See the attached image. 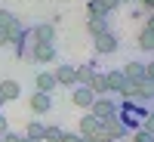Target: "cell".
<instances>
[{
  "instance_id": "cell-1",
  "label": "cell",
  "mask_w": 154,
  "mask_h": 142,
  "mask_svg": "<svg viewBox=\"0 0 154 142\" xmlns=\"http://www.w3.org/2000/svg\"><path fill=\"white\" fill-rule=\"evenodd\" d=\"M148 105H142V102H133V99H126V102H117V121L123 124V130L126 133H133L142 127V121L148 118Z\"/></svg>"
},
{
  "instance_id": "cell-2",
  "label": "cell",
  "mask_w": 154,
  "mask_h": 142,
  "mask_svg": "<svg viewBox=\"0 0 154 142\" xmlns=\"http://www.w3.org/2000/svg\"><path fill=\"white\" fill-rule=\"evenodd\" d=\"M0 34H3L6 46H12V43L25 34V25L19 22V16H12L9 9H0Z\"/></svg>"
},
{
  "instance_id": "cell-3",
  "label": "cell",
  "mask_w": 154,
  "mask_h": 142,
  "mask_svg": "<svg viewBox=\"0 0 154 142\" xmlns=\"http://www.w3.org/2000/svg\"><path fill=\"white\" fill-rule=\"evenodd\" d=\"M89 114H93L99 124L117 118V99H111V96H96V102L89 105Z\"/></svg>"
},
{
  "instance_id": "cell-4",
  "label": "cell",
  "mask_w": 154,
  "mask_h": 142,
  "mask_svg": "<svg viewBox=\"0 0 154 142\" xmlns=\"http://www.w3.org/2000/svg\"><path fill=\"white\" fill-rule=\"evenodd\" d=\"M56 43H31V59L37 65H53L56 62Z\"/></svg>"
},
{
  "instance_id": "cell-5",
  "label": "cell",
  "mask_w": 154,
  "mask_h": 142,
  "mask_svg": "<svg viewBox=\"0 0 154 142\" xmlns=\"http://www.w3.org/2000/svg\"><path fill=\"white\" fill-rule=\"evenodd\" d=\"M93 46H96L99 56H111V53H117V34H114V31L96 34V37H93Z\"/></svg>"
},
{
  "instance_id": "cell-6",
  "label": "cell",
  "mask_w": 154,
  "mask_h": 142,
  "mask_svg": "<svg viewBox=\"0 0 154 142\" xmlns=\"http://www.w3.org/2000/svg\"><path fill=\"white\" fill-rule=\"evenodd\" d=\"M99 133H102V124H99V121L93 118V114L86 111L83 118H80V127H77V136H80V139H86V142H93V139H96Z\"/></svg>"
},
{
  "instance_id": "cell-7",
  "label": "cell",
  "mask_w": 154,
  "mask_h": 142,
  "mask_svg": "<svg viewBox=\"0 0 154 142\" xmlns=\"http://www.w3.org/2000/svg\"><path fill=\"white\" fill-rule=\"evenodd\" d=\"M145 65H148V62H139V59H130V62H123V77H126V80H130V84H136V80H145Z\"/></svg>"
},
{
  "instance_id": "cell-8",
  "label": "cell",
  "mask_w": 154,
  "mask_h": 142,
  "mask_svg": "<svg viewBox=\"0 0 154 142\" xmlns=\"http://www.w3.org/2000/svg\"><path fill=\"white\" fill-rule=\"evenodd\" d=\"M102 136H105V142H117V139H126L130 133L123 130V124H120L117 118H111V121L102 124Z\"/></svg>"
},
{
  "instance_id": "cell-9",
  "label": "cell",
  "mask_w": 154,
  "mask_h": 142,
  "mask_svg": "<svg viewBox=\"0 0 154 142\" xmlns=\"http://www.w3.org/2000/svg\"><path fill=\"white\" fill-rule=\"evenodd\" d=\"M105 84H108V96H111V93H117V96H120L130 80L123 77V71H120V68H114V71H105Z\"/></svg>"
},
{
  "instance_id": "cell-10",
  "label": "cell",
  "mask_w": 154,
  "mask_h": 142,
  "mask_svg": "<svg viewBox=\"0 0 154 142\" xmlns=\"http://www.w3.org/2000/svg\"><path fill=\"white\" fill-rule=\"evenodd\" d=\"M31 37H34V43H56V25H49V22L34 25V28H31Z\"/></svg>"
},
{
  "instance_id": "cell-11",
  "label": "cell",
  "mask_w": 154,
  "mask_h": 142,
  "mask_svg": "<svg viewBox=\"0 0 154 142\" xmlns=\"http://www.w3.org/2000/svg\"><path fill=\"white\" fill-rule=\"evenodd\" d=\"M71 102L77 108H86L89 111V105L96 102V96H93V90L89 87H71Z\"/></svg>"
},
{
  "instance_id": "cell-12",
  "label": "cell",
  "mask_w": 154,
  "mask_h": 142,
  "mask_svg": "<svg viewBox=\"0 0 154 142\" xmlns=\"http://www.w3.org/2000/svg\"><path fill=\"white\" fill-rule=\"evenodd\" d=\"M53 77H56V87H77V74H74V65H56Z\"/></svg>"
},
{
  "instance_id": "cell-13",
  "label": "cell",
  "mask_w": 154,
  "mask_h": 142,
  "mask_svg": "<svg viewBox=\"0 0 154 142\" xmlns=\"http://www.w3.org/2000/svg\"><path fill=\"white\" fill-rule=\"evenodd\" d=\"M31 111L34 114H46V111H53V96L49 93H31Z\"/></svg>"
},
{
  "instance_id": "cell-14",
  "label": "cell",
  "mask_w": 154,
  "mask_h": 142,
  "mask_svg": "<svg viewBox=\"0 0 154 142\" xmlns=\"http://www.w3.org/2000/svg\"><path fill=\"white\" fill-rule=\"evenodd\" d=\"M96 71H99V62H96V59H89V62H83V65H77V68H74V74H77V87H86L89 77H93Z\"/></svg>"
},
{
  "instance_id": "cell-15",
  "label": "cell",
  "mask_w": 154,
  "mask_h": 142,
  "mask_svg": "<svg viewBox=\"0 0 154 142\" xmlns=\"http://www.w3.org/2000/svg\"><path fill=\"white\" fill-rule=\"evenodd\" d=\"M139 49H142V53H151V49H154V16L145 22L142 34H139Z\"/></svg>"
},
{
  "instance_id": "cell-16",
  "label": "cell",
  "mask_w": 154,
  "mask_h": 142,
  "mask_svg": "<svg viewBox=\"0 0 154 142\" xmlns=\"http://www.w3.org/2000/svg\"><path fill=\"white\" fill-rule=\"evenodd\" d=\"M34 87H37V93H49V96H53V90H56L53 71H40V74L34 77Z\"/></svg>"
},
{
  "instance_id": "cell-17",
  "label": "cell",
  "mask_w": 154,
  "mask_h": 142,
  "mask_svg": "<svg viewBox=\"0 0 154 142\" xmlns=\"http://www.w3.org/2000/svg\"><path fill=\"white\" fill-rule=\"evenodd\" d=\"M0 96H3V102L19 99V96H22V84H19V80H9V77H6V80L0 84Z\"/></svg>"
},
{
  "instance_id": "cell-18",
  "label": "cell",
  "mask_w": 154,
  "mask_h": 142,
  "mask_svg": "<svg viewBox=\"0 0 154 142\" xmlns=\"http://www.w3.org/2000/svg\"><path fill=\"white\" fill-rule=\"evenodd\" d=\"M86 28H89V34H105V31H111L108 28V16H89L86 19Z\"/></svg>"
},
{
  "instance_id": "cell-19",
  "label": "cell",
  "mask_w": 154,
  "mask_h": 142,
  "mask_svg": "<svg viewBox=\"0 0 154 142\" xmlns=\"http://www.w3.org/2000/svg\"><path fill=\"white\" fill-rule=\"evenodd\" d=\"M86 87L93 90V96H108V84H105V74H102V71H96L93 77H89Z\"/></svg>"
},
{
  "instance_id": "cell-20",
  "label": "cell",
  "mask_w": 154,
  "mask_h": 142,
  "mask_svg": "<svg viewBox=\"0 0 154 142\" xmlns=\"http://www.w3.org/2000/svg\"><path fill=\"white\" fill-rule=\"evenodd\" d=\"M43 130H46V124H40V121H28V127H25V139L40 142V139H43Z\"/></svg>"
},
{
  "instance_id": "cell-21",
  "label": "cell",
  "mask_w": 154,
  "mask_h": 142,
  "mask_svg": "<svg viewBox=\"0 0 154 142\" xmlns=\"http://www.w3.org/2000/svg\"><path fill=\"white\" fill-rule=\"evenodd\" d=\"M62 133H65V130H62V127H46V130H43V139L46 142H62Z\"/></svg>"
},
{
  "instance_id": "cell-22",
  "label": "cell",
  "mask_w": 154,
  "mask_h": 142,
  "mask_svg": "<svg viewBox=\"0 0 154 142\" xmlns=\"http://www.w3.org/2000/svg\"><path fill=\"white\" fill-rule=\"evenodd\" d=\"M133 142H154V133L139 127V130H133Z\"/></svg>"
},
{
  "instance_id": "cell-23",
  "label": "cell",
  "mask_w": 154,
  "mask_h": 142,
  "mask_svg": "<svg viewBox=\"0 0 154 142\" xmlns=\"http://www.w3.org/2000/svg\"><path fill=\"white\" fill-rule=\"evenodd\" d=\"M99 6L105 9V12H114V9L120 6V0H99Z\"/></svg>"
},
{
  "instance_id": "cell-24",
  "label": "cell",
  "mask_w": 154,
  "mask_h": 142,
  "mask_svg": "<svg viewBox=\"0 0 154 142\" xmlns=\"http://www.w3.org/2000/svg\"><path fill=\"white\" fill-rule=\"evenodd\" d=\"M62 142H86V139H80L77 133H62Z\"/></svg>"
},
{
  "instance_id": "cell-25",
  "label": "cell",
  "mask_w": 154,
  "mask_h": 142,
  "mask_svg": "<svg viewBox=\"0 0 154 142\" xmlns=\"http://www.w3.org/2000/svg\"><path fill=\"white\" fill-rule=\"evenodd\" d=\"M9 133V121H6V114H0V136Z\"/></svg>"
},
{
  "instance_id": "cell-26",
  "label": "cell",
  "mask_w": 154,
  "mask_h": 142,
  "mask_svg": "<svg viewBox=\"0 0 154 142\" xmlns=\"http://www.w3.org/2000/svg\"><path fill=\"white\" fill-rule=\"evenodd\" d=\"M139 3H142L145 9H154V0H139Z\"/></svg>"
},
{
  "instance_id": "cell-27",
  "label": "cell",
  "mask_w": 154,
  "mask_h": 142,
  "mask_svg": "<svg viewBox=\"0 0 154 142\" xmlns=\"http://www.w3.org/2000/svg\"><path fill=\"white\" fill-rule=\"evenodd\" d=\"M3 46H6V40H3V34H0V49H3Z\"/></svg>"
},
{
  "instance_id": "cell-28",
  "label": "cell",
  "mask_w": 154,
  "mask_h": 142,
  "mask_svg": "<svg viewBox=\"0 0 154 142\" xmlns=\"http://www.w3.org/2000/svg\"><path fill=\"white\" fill-rule=\"evenodd\" d=\"M19 142H34V139H25V136H19Z\"/></svg>"
},
{
  "instance_id": "cell-29",
  "label": "cell",
  "mask_w": 154,
  "mask_h": 142,
  "mask_svg": "<svg viewBox=\"0 0 154 142\" xmlns=\"http://www.w3.org/2000/svg\"><path fill=\"white\" fill-rule=\"evenodd\" d=\"M120 3H133V0H120Z\"/></svg>"
},
{
  "instance_id": "cell-30",
  "label": "cell",
  "mask_w": 154,
  "mask_h": 142,
  "mask_svg": "<svg viewBox=\"0 0 154 142\" xmlns=\"http://www.w3.org/2000/svg\"><path fill=\"white\" fill-rule=\"evenodd\" d=\"M0 142H3V139H0Z\"/></svg>"
}]
</instances>
